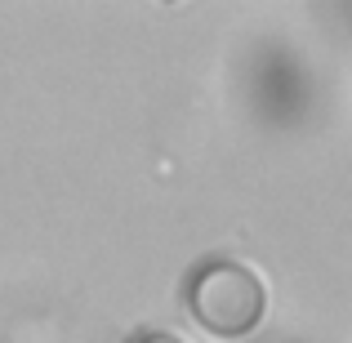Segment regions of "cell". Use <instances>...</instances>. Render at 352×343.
Wrapping results in <instances>:
<instances>
[{
    "instance_id": "obj_2",
    "label": "cell",
    "mask_w": 352,
    "mask_h": 343,
    "mask_svg": "<svg viewBox=\"0 0 352 343\" xmlns=\"http://www.w3.org/2000/svg\"><path fill=\"white\" fill-rule=\"evenodd\" d=\"M134 343H183V339H174V335H161V330H147V335H138Z\"/></svg>"
},
{
    "instance_id": "obj_1",
    "label": "cell",
    "mask_w": 352,
    "mask_h": 343,
    "mask_svg": "<svg viewBox=\"0 0 352 343\" xmlns=\"http://www.w3.org/2000/svg\"><path fill=\"white\" fill-rule=\"evenodd\" d=\"M188 308L201 330L219 339H245L267 312V290L245 263L210 258L188 281Z\"/></svg>"
}]
</instances>
